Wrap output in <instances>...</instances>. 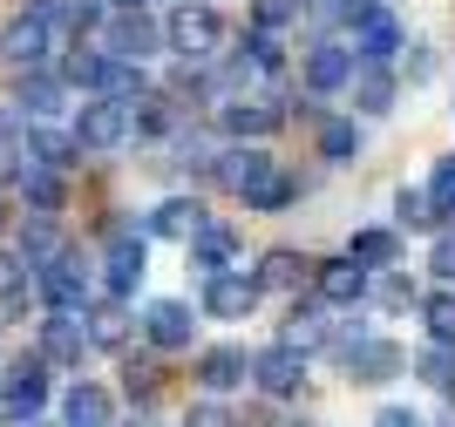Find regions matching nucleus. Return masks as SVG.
<instances>
[{
  "instance_id": "nucleus-2",
  "label": "nucleus",
  "mask_w": 455,
  "mask_h": 427,
  "mask_svg": "<svg viewBox=\"0 0 455 427\" xmlns=\"http://www.w3.org/2000/svg\"><path fill=\"white\" fill-rule=\"evenodd\" d=\"M35 292L48 298V312H68V319H82V305H89V272H82L68 251H61L55 265H41L35 272Z\"/></svg>"
},
{
  "instance_id": "nucleus-22",
  "label": "nucleus",
  "mask_w": 455,
  "mask_h": 427,
  "mask_svg": "<svg viewBox=\"0 0 455 427\" xmlns=\"http://www.w3.org/2000/svg\"><path fill=\"white\" fill-rule=\"evenodd\" d=\"M150 231L156 238H177V244H190L197 231H204V204H190V197H171V204L150 217Z\"/></svg>"
},
{
  "instance_id": "nucleus-25",
  "label": "nucleus",
  "mask_w": 455,
  "mask_h": 427,
  "mask_svg": "<svg viewBox=\"0 0 455 427\" xmlns=\"http://www.w3.org/2000/svg\"><path fill=\"white\" fill-rule=\"evenodd\" d=\"M82 333H89V346H123V339H130V312H123V298H102Z\"/></svg>"
},
{
  "instance_id": "nucleus-16",
  "label": "nucleus",
  "mask_w": 455,
  "mask_h": 427,
  "mask_svg": "<svg viewBox=\"0 0 455 427\" xmlns=\"http://www.w3.org/2000/svg\"><path fill=\"white\" fill-rule=\"evenodd\" d=\"M347 89H354V109L361 115H387L395 109V75L374 68V61H354V82H347Z\"/></svg>"
},
{
  "instance_id": "nucleus-15",
  "label": "nucleus",
  "mask_w": 455,
  "mask_h": 427,
  "mask_svg": "<svg viewBox=\"0 0 455 427\" xmlns=\"http://www.w3.org/2000/svg\"><path fill=\"white\" fill-rule=\"evenodd\" d=\"M218 123H225V136H238V143H259V136H272L285 123L279 109H272V102H245V95H238V102H225V109H218Z\"/></svg>"
},
{
  "instance_id": "nucleus-19",
  "label": "nucleus",
  "mask_w": 455,
  "mask_h": 427,
  "mask_svg": "<svg viewBox=\"0 0 455 427\" xmlns=\"http://www.w3.org/2000/svg\"><path fill=\"white\" fill-rule=\"evenodd\" d=\"M136 279H143V238H116L109 272H102V292H109V298H130Z\"/></svg>"
},
{
  "instance_id": "nucleus-47",
  "label": "nucleus",
  "mask_w": 455,
  "mask_h": 427,
  "mask_svg": "<svg viewBox=\"0 0 455 427\" xmlns=\"http://www.w3.org/2000/svg\"><path fill=\"white\" fill-rule=\"evenodd\" d=\"M116 7H130V14H143V0H116Z\"/></svg>"
},
{
  "instance_id": "nucleus-40",
  "label": "nucleus",
  "mask_w": 455,
  "mask_h": 427,
  "mask_svg": "<svg viewBox=\"0 0 455 427\" xmlns=\"http://www.w3.org/2000/svg\"><path fill=\"white\" fill-rule=\"evenodd\" d=\"M245 48H251V55H245V68H266V75H272V68H279V61H285V55H279V41H272L266 28H259V35H251Z\"/></svg>"
},
{
  "instance_id": "nucleus-18",
  "label": "nucleus",
  "mask_w": 455,
  "mask_h": 427,
  "mask_svg": "<svg viewBox=\"0 0 455 427\" xmlns=\"http://www.w3.org/2000/svg\"><path fill=\"white\" fill-rule=\"evenodd\" d=\"M61 427H116V407L102 387H68V400H61Z\"/></svg>"
},
{
  "instance_id": "nucleus-41",
  "label": "nucleus",
  "mask_w": 455,
  "mask_h": 427,
  "mask_svg": "<svg viewBox=\"0 0 455 427\" xmlns=\"http://www.w3.org/2000/svg\"><path fill=\"white\" fill-rule=\"evenodd\" d=\"M428 204H435L442 217L455 210V163H442V170H435V184H428Z\"/></svg>"
},
{
  "instance_id": "nucleus-7",
  "label": "nucleus",
  "mask_w": 455,
  "mask_h": 427,
  "mask_svg": "<svg viewBox=\"0 0 455 427\" xmlns=\"http://www.w3.org/2000/svg\"><path fill=\"white\" fill-rule=\"evenodd\" d=\"M82 353H89L82 319H68V312H48V319H41V360H48V367H82Z\"/></svg>"
},
{
  "instance_id": "nucleus-29",
  "label": "nucleus",
  "mask_w": 455,
  "mask_h": 427,
  "mask_svg": "<svg viewBox=\"0 0 455 427\" xmlns=\"http://www.w3.org/2000/svg\"><path fill=\"white\" fill-rule=\"evenodd\" d=\"M347 258L361 265V272H374V265H395V231H354Z\"/></svg>"
},
{
  "instance_id": "nucleus-5",
  "label": "nucleus",
  "mask_w": 455,
  "mask_h": 427,
  "mask_svg": "<svg viewBox=\"0 0 455 427\" xmlns=\"http://www.w3.org/2000/svg\"><path fill=\"white\" fill-rule=\"evenodd\" d=\"M76 136L82 149H95V156H102V149H116L123 143V136H130V109H116V102H102V95H95V102H82V115H76Z\"/></svg>"
},
{
  "instance_id": "nucleus-48",
  "label": "nucleus",
  "mask_w": 455,
  "mask_h": 427,
  "mask_svg": "<svg viewBox=\"0 0 455 427\" xmlns=\"http://www.w3.org/2000/svg\"><path fill=\"white\" fill-rule=\"evenodd\" d=\"M0 224H7V210H0Z\"/></svg>"
},
{
  "instance_id": "nucleus-4",
  "label": "nucleus",
  "mask_w": 455,
  "mask_h": 427,
  "mask_svg": "<svg viewBox=\"0 0 455 427\" xmlns=\"http://www.w3.org/2000/svg\"><path fill=\"white\" fill-rule=\"evenodd\" d=\"M41 400H48V360L35 353V360H20V367H14V380H7V393H0V414L28 427L41 414Z\"/></svg>"
},
{
  "instance_id": "nucleus-13",
  "label": "nucleus",
  "mask_w": 455,
  "mask_h": 427,
  "mask_svg": "<svg viewBox=\"0 0 455 427\" xmlns=\"http://www.w3.org/2000/svg\"><path fill=\"white\" fill-rule=\"evenodd\" d=\"M190 326H197V319H190V305H184V298H156L150 312H143V333H150L156 346H164V353L190 346Z\"/></svg>"
},
{
  "instance_id": "nucleus-17",
  "label": "nucleus",
  "mask_w": 455,
  "mask_h": 427,
  "mask_svg": "<svg viewBox=\"0 0 455 427\" xmlns=\"http://www.w3.org/2000/svg\"><path fill=\"white\" fill-rule=\"evenodd\" d=\"M306 82H313V89H320V95L347 89V82H354V55H347L340 41H320V48L306 55Z\"/></svg>"
},
{
  "instance_id": "nucleus-43",
  "label": "nucleus",
  "mask_w": 455,
  "mask_h": 427,
  "mask_svg": "<svg viewBox=\"0 0 455 427\" xmlns=\"http://www.w3.org/2000/svg\"><path fill=\"white\" fill-rule=\"evenodd\" d=\"M374 298L387 305V312H401V305H415V285H408V279H380V285H374Z\"/></svg>"
},
{
  "instance_id": "nucleus-14",
  "label": "nucleus",
  "mask_w": 455,
  "mask_h": 427,
  "mask_svg": "<svg viewBox=\"0 0 455 427\" xmlns=\"http://www.w3.org/2000/svg\"><path fill=\"white\" fill-rule=\"evenodd\" d=\"M109 48L123 61H143V55H156V48H164V28H156L150 14H116L109 20Z\"/></svg>"
},
{
  "instance_id": "nucleus-11",
  "label": "nucleus",
  "mask_w": 455,
  "mask_h": 427,
  "mask_svg": "<svg viewBox=\"0 0 455 427\" xmlns=\"http://www.w3.org/2000/svg\"><path fill=\"white\" fill-rule=\"evenodd\" d=\"M266 177H272V156H266L259 143H238V149H225V156H218V184H225V190H245V197H251Z\"/></svg>"
},
{
  "instance_id": "nucleus-3",
  "label": "nucleus",
  "mask_w": 455,
  "mask_h": 427,
  "mask_svg": "<svg viewBox=\"0 0 455 427\" xmlns=\"http://www.w3.org/2000/svg\"><path fill=\"white\" fill-rule=\"evenodd\" d=\"M340 360H347V373H354V380H395V373L408 367V353H401L395 339H374V333L340 339Z\"/></svg>"
},
{
  "instance_id": "nucleus-26",
  "label": "nucleus",
  "mask_w": 455,
  "mask_h": 427,
  "mask_svg": "<svg viewBox=\"0 0 455 427\" xmlns=\"http://www.w3.org/2000/svg\"><path fill=\"white\" fill-rule=\"evenodd\" d=\"M231 251H238V244H231V231H197V238H190V265H197V272H204V279H218V272H225V258Z\"/></svg>"
},
{
  "instance_id": "nucleus-12",
  "label": "nucleus",
  "mask_w": 455,
  "mask_h": 427,
  "mask_svg": "<svg viewBox=\"0 0 455 427\" xmlns=\"http://www.w3.org/2000/svg\"><path fill=\"white\" fill-rule=\"evenodd\" d=\"M395 48H401V20L395 14H380V7H374L367 20H354V48H347L354 61H374V68H380Z\"/></svg>"
},
{
  "instance_id": "nucleus-27",
  "label": "nucleus",
  "mask_w": 455,
  "mask_h": 427,
  "mask_svg": "<svg viewBox=\"0 0 455 427\" xmlns=\"http://www.w3.org/2000/svg\"><path fill=\"white\" fill-rule=\"evenodd\" d=\"M306 272H313V258H299V251H272L266 272H259V292H292V285H306Z\"/></svg>"
},
{
  "instance_id": "nucleus-8",
  "label": "nucleus",
  "mask_w": 455,
  "mask_h": 427,
  "mask_svg": "<svg viewBox=\"0 0 455 427\" xmlns=\"http://www.w3.org/2000/svg\"><path fill=\"white\" fill-rule=\"evenodd\" d=\"M251 380H259L272 400H292V393H299V380H306V360L285 353V346H266V353L251 360Z\"/></svg>"
},
{
  "instance_id": "nucleus-9",
  "label": "nucleus",
  "mask_w": 455,
  "mask_h": 427,
  "mask_svg": "<svg viewBox=\"0 0 455 427\" xmlns=\"http://www.w3.org/2000/svg\"><path fill=\"white\" fill-rule=\"evenodd\" d=\"M251 305H259V279L218 272V279L204 285V312H211V319H251Z\"/></svg>"
},
{
  "instance_id": "nucleus-46",
  "label": "nucleus",
  "mask_w": 455,
  "mask_h": 427,
  "mask_svg": "<svg viewBox=\"0 0 455 427\" xmlns=\"http://www.w3.org/2000/svg\"><path fill=\"white\" fill-rule=\"evenodd\" d=\"M374 427H421V421H415V414H408V407H387V414H380Z\"/></svg>"
},
{
  "instance_id": "nucleus-21",
  "label": "nucleus",
  "mask_w": 455,
  "mask_h": 427,
  "mask_svg": "<svg viewBox=\"0 0 455 427\" xmlns=\"http://www.w3.org/2000/svg\"><path fill=\"white\" fill-rule=\"evenodd\" d=\"M14 102H20V115H35V123H41V115L61 109V82H55V75H41V68H28L14 82Z\"/></svg>"
},
{
  "instance_id": "nucleus-39",
  "label": "nucleus",
  "mask_w": 455,
  "mask_h": 427,
  "mask_svg": "<svg viewBox=\"0 0 455 427\" xmlns=\"http://www.w3.org/2000/svg\"><path fill=\"white\" fill-rule=\"evenodd\" d=\"M20 170H28V156H20V136L0 130V184H20Z\"/></svg>"
},
{
  "instance_id": "nucleus-24",
  "label": "nucleus",
  "mask_w": 455,
  "mask_h": 427,
  "mask_svg": "<svg viewBox=\"0 0 455 427\" xmlns=\"http://www.w3.org/2000/svg\"><path fill=\"white\" fill-rule=\"evenodd\" d=\"M245 353H231V346H211L204 360H197V380H204L211 393H225V387H245Z\"/></svg>"
},
{
  "instance_id": "nucleus-42",
  "label": "nucleus",
  "mask_w": 455,
  "mask_h": 427,
  "mask_svg": "<svg viewBox=\"0 0 455 427\" xmlns=\"http://www.w3.org/2000/svg\"><path fill=\"white\" fill-rule=\"evenodd\" d=\"M428 265H435V279L455 292V231H442V238H435V258H428Z\"/></svg>"
},
{
  "instance_id": "nucleus-31",
  "label": "nucleus",
  "mask_w": 455,
  "mask_h": 427,
  "mask_svg": "<svg viewBox=\"0 0 455 427\" xmlns=\"http://www.w3.org/2000/svg\"><path fill=\"white\" fill-rule=\"evenodd\" d=\"M102 68H109V61L95 55V48H68V55H61V82H76V89H102Z\"/></svg>"
},
{
  "instance_id": "nucleus-50",
  "label": "nucleus",
  "mask_w": 455,
  "mask_h": 427,
  "mask_svg": "<svg viewBox=\"0 0 455 427\" xmlns=\"http://www.w3.org/2000/svg\"><path fill=\"white\" fill-rule=\"evenodd\" d=\"M184 7H190V0H184Z\"/></svg>"
},
{
  "instance_id": "nucleus-49",
  "label": "nucleus",
  "mask_w": 455,
  "mask_h": 427,
  "mask_svg": "<svg viewBox=\"0 0 455 427\" xmlns=\"http://www.w3.org/2000/svg\"><path fill=\"white\" fill-rule=\"evenodd\" d=\"M28 427H41V421H28Z\"/></svg>"
},
{
  "instance_id": "nucleus-35",
  "label": "nucleus",
  "mask_w": 455,
  "mask_h": 427,
  "mask_svg": "<svg viewBox=\"0 0 455 427\" xmlns=\"http://www.w3.org/2000/svg\"><path fill=\"white\" fill-rule=\"evenodd\" d=\"M401 224H408V231H435L442 224V210L428 204V190H401Z\"/></svg>"
},
{
  "instance_id": "nucleus-28",
  "label": "nucleus",
  "mask_w": 455,
  "mask_h": 427,
  "mask_svg": "<svg viewBox=\"0 0 455 427\" xmlns=\"http://www.w3.org/2000/svg\"><path fill=\"white\" fill-rule=\"evenodd\" d=\"M320 149L333 156V163H354V156H361V130H354L347 115H326L320 123Z\"/></svg>"
},
{
  "instance_id": "nucleus-32",
  "label": "nucleus",
  "mask_w": 455,
  "mask_h": 427,
  "mask_svg": "<svg viewBox=\"0 0 455 427\" xmlns=\"http://www.w3.org/2000/svg\"><path fill=\"white\" fill-rule=\"evenodd\" d=\"M421 319H428V333H435V346H455V292H435V298H421Z\"/></svg>"
},
{
  "instance_id": "nucleus-20",
  "label": "nucleus",
  "mask_w": 455,
  "mask_h": 427,
  "mask_svg": "<svg viewBox=\"0 0 455 427\" xmlns=\"http://www.w3.org/2000/svg\"><path fill=\"white\" fill-rule=\"evenodd\" d=\"M320 298H326V305H361V298H367V272L354 258L320 265Z\"/></svg>"
},
{
  "instance_id": "nucleus-23",
  "label": "nucleus",
  "mask_w": 455,
  "mask_h": 427,
  "mask_svg": "<svg viewBox=\"0 0 455 427\" xmlns=\"http://www.w3.org/2000/svg\"><path fill=\"white\" fill-rule=\"evenodd\" d=\"M320 339H326V312H320V305H292V319H285V333H279V346L306 360Z\"/></svg>"
},
{
  "instance_id": "nucleus-33",
  "label": "nucleus",
  "mask_w": 455,
  "mask_h": 427,
  "mask_svg": "<svg viewBox=\"0 0 455 427\" xmlns=\"http://www.w3.org/2000/svg\"><path fill=\"white\" fill-rule=\"evenodd\" d=\"M292 197H299V184H292V177H279V170H272V177H266V184H259V190H251L245 204H251V210H285V204H292Z\"/></svg>"
},
{
  "instance_id": "nucleus-38",
  "label": "nucleus",
  "mask_w": 455,
  "mask_h": 427,
  "mask_svg": "<svg viewBox=\"0 0 455 427\" xmlns=\"http://www.w3.org/2000/svg\"><path fill=\"white\" fill-rule=\"evenodd\" d=\"M251 7H259V28L272 35V28H285V20H299L306 0H251Z\"/></svg>"
},
{
  "instance_id": "nucleus-36",
  "label": "nucleus",
  "mask_w": 455,
  "mask_h": 427,
  "mask_svg": "<svg viewBox=\"0 0 455 427\" xmlns=\"http://www.w3.org/2000/svg\"><path fill=\"white\" fill-rule=\"evenodd\" d=\"M415 367H421V380H428V387H442V393L455 387V353H449V346H428Z\"/></svg>"
},
{
  "instance_id": "nucleus-1",
  "label": "nucleus",
  "mask_w": 455,
  "mask_h": 427,
  "mask_svg": "<svg viewBox=\"0 0 455 427\" xmlns=\"http://www.w3.org/2000/svg\"><path fill=\"white\" fill-rule=\"evenodd\" d=\"M164 41H171L184 61H211L225 48V20L211 14V7H177V20L164 28Z\"/></svg>"
},
{
  "instance_id": "nucleus-37",
  "label": "nucleus",
  "mask_w": 455,
  "mask_h": 427,
  "mask_svg": "<svg viewBox=\"0 0 455 427\" xmlns=\"http://www.w3.org/2000/svg\"><path fill=\"white\" fill-rule=\"evenodd\" d=\"M130 123L143 136H164V130H171V102H164V95H136V115H130Z\"/></svg>"
},
{
  "instance_id": "nucleus-44",
  "label": "nucleus",
  "mask_w": 455,
  "mask_h": 427,
  "mask_svg": "<svg viewBox=\"0 0 455 427\" xmlns=\"http://www.w3.org/2000/svg\"><path fill=\"white\" fill-rule=\"evenodd\" d=\"M14 292H28V265L0 251V298H14Z\"/></svg>"
},
{
  "instance_id": "nucleus-10",
  "label": "nucleus",
  "mask_w": 455,
  "mask_h": 427,
  "mask_svg": "<svg viewBox=\"0 0 455 427\" xmlns=\"http://www.w3.org/2000/svg\"><path fill=\"white\" fill-rule=\"evenodd\" d=\"M48 48H55V35H48L41 20H28V14H20L14 28H7V35H0V61H14L20 75H28V68H41V61H48Z\"/></svg>"
},
{
  "instance_id": "nucleus-34",
  "label": "nucleus",
  "mask_w": 455,
  "mask_h": 427,
  "mask_svg": "<svg viewBox=\"0 0 455 427\" xmlns=\"http://www.w3.org/2000/svg\"><path fill=\"white\" fill-rule=\"evenodd\" d=\"M61 7V28H68V41L89 35V28H102V0H55Z\"/></svg>"
},
{
  "instance_id": "nucleus-45",
  "label": "nucleus",
  "mask_w": 455,
  "mask_h": 427,
  "mask_svg": "<svg viewBox=\"0 0 455 427\" xmlns=\"http://www.w3.org/2000/svg\"><path fill=\"white\" fill-rule=\"evenodd\" d=\"M184 427H238V421H231V414L225 407H197V414H190V421Z\"/></svg>"
},
{
  "instance_id": "nucleus-30",
  "label": "nucleus",
  "mask_w": 455,
  "mask_h": 427,
  "mask_svg": "<svg viewBox=\"0 0 455 427\" xmlns=\"http://www.w3.org/2000/svg\"><path fill=\"white\" fill-rule=\"evenodd\" d=\"M20 190H28L35 217H55L61 210V177H48V170H20Z\"/></svg>"
},
{
  "instance_id": "nucleus-6",
  "label": "nucleus",
  "mask_w": 455,
  "mask_h": 427,
  "mask_svg": "<svg viewBox=\"0 0 455 427\" xmlns=\"http://www.w3.org/2000/svg\"><path fill=\"white\" fill-rule=\"evenodd\" d=\"M20 156H28V170H48V177H61V170H76V163H82V143L35 123V130H28V143H20Z\"/></svg>"
}]
</instances>
